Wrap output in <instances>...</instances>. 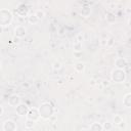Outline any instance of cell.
<instances>
[{
    "instance_id": "cell-19",
    "label": "cell",
    "mask_w": 131,
    "mask_h": 131,
    "mask_svg": "<svg viewBox=\"0 0 131 131\" xmlns=\"http://www.w3.org/2000/svg\"><path fill=\"white\" fill-rule=\"evenodd\" d=\"M102 126H103V130H111L112 127H113V123H111V122L107 121V122L103 123Z\"/></svg>"
},
{
    "instance_id": "cell-16",
    "label": "cell",
    "mask_w": 131,
    "mask_h": 131,
    "mask_svg": "<svg viewBox=\"0 0 131 131\" xmlns=\"http://www.w3.org/2000/svg\"><path fill=\"white\" fill-rule=\"evenodd\" d=\"M35 14H36V16L38 17L39 20H42V19L45 17V12H44V10H42V9H38V10H36Z\"/></svg>"
},
{
    "instance_id": "cell-10",
    "label": "cell",
    "mask_w": 131,
    "mask_h": 131,
    "mask_svg": "<svg viewBox=\"0 0 131 131\" xmlns=\"http://www.w3.org/2000/svg\"><path fill=\"white\" fill-rule=\"evenodd\" d=\"M90 131H103V126H102V124H100V123H98V122H93L90 126H89V128H88Z\"/></svg>"
},
{
    "instance_id": "cell-25",
    "label": "cell",
    "mask_w": 131,
    "mask_h": 131,
    "mask_svg": "<svg viewBox=\"0 0 131 131\" xmlns=\"http://www.w3.org/2000/svg\"><path fill=\"white\" fill-rule=\"evenodd\" d=\"M80 131H90L89 129H86V128H83V129H81Z\"/></svg>"
},
{
    "instance_id": "cell-4",
    "label": "cell",
    "mask_w": 131,
    "mask_h": 131,
    "mask_svg": "<svg viewBox=\"0 0 131 131\" xmlns=\"http://www.w3.org/2000/svg\"><path fill=\"white\" fill-rule=\"evenodd\" d=\"M27 119H30V120H33V121H38L41 117H40V114H39V110L36 108V107H31L26 116Z\"/></svg>"
},
{
    "instance_id": "cell-23",
    "label": "cell",
    "mask_w": 131,
    "mask_h": 131,
    "mask_svg": "<svg viewBox=\"0 0 131 131\" xmlns=\"http://www.w3.org/2000/svg\"><path fill=\"white\" fill-rule=\"evenodd\" d=\"M3 114H4V108H3V106L1 105V106H0V116L2 117V116H3Z\"/></svg>"
},
{
    "instance_id": "cell-13",
    "label": "cell",
    "mask_w": 131,
    "mask_h": 131,
    "mask_svg": "<svg viewBox=\"0 0 131 131\" xmlns=\"http://www.w3.org/2000/svg\"><path fill=\"white\" fill-rule=\"evenodd\" d=\"M28 21H29L30 24H37V23L40 21V20L38 19V17L36 16L35 13H31V14H29V16H28Z\"/></svg>"
},
{
    "instance_id": "cell-5",
    "label": "cell",
    "mask_w": 131,
    "mask_h": 131,
    "mask_svg": "<svg viewBox=\"0 0 131 131\" xmlns=\"http://www.w3.org/2000/svg\"><path fill=\"white\" fill-rule=\"evenodd\" d=\"M3 131H16V124L12 120H5L2 124Z\"/></svg>"
},
{
    "instance_id": "cell-24",
    "label": "cell",
    "mask_w": 131,
    "mask_h": 131,
    "mask_svg": "<svg viewBox=\"0 0 131 131\" xmlns=\"http://www.w3.org/2000/svg\"><path fill=\"white\" fill-rule=\"evenodd\" d=\"M19 39H20V38L14 37V38H13V40H14V43H19Z\"/></svg>"
},
{
    "instance_id": "cell-18",
    "label": "cell",
    "mask_w": 131,
    "mask_h": 131,
    "mask_svg": "<svg viewBox=\"0 0 131 131\" xmlns=\"http://www.w3.org/2000/svg\"><path fill=\"white\" fill-rule=\"evenodd\" d=\"M73 48H74V51H81L82 50V43L75 42L73 45Z\"/></svg>"
},
{
    "instance_id": "cell-15",
    "label": "cell",
    "mask_w": 131,
    "mask_h": 131,
    "mask_svg": "<svg viewBox=\"0 0 131 131\" xmlns=\"http://www.w3.org/2000/svg\"><path fill=\"white\" fill-rule=\"evenodd\" d=\"M84 69H85V66H84L83 62H77V63L75 64V70H76V72H78V73H82V72L84 71Z\"/></svg>"
},
{
    "instance_id": "cell-11",
    "label": "cell",
    "mask_w": 131,
    "mask_h": 131,
    "mask_svg": "<svg viewBox=\"0 0 131 131\" xmlns=\"http://www.w3.org/2000/svg\"><path fill=\"white\" fill-rule=\"evenodd\" d=\"M123 104L125 107H129L131 108V93H127L124 95L123 97Z\"/></svg>"
},
{
    "instance_id": "cell-27",
    "label": "cell",
    "mask_w": 131,
    "mask_h": 131,
    "mask_svg": "<svg viewBox=\"0 0 131 131\" xmlns=\"http://www.w3.org/2000/svg\"><path fill=\"white\" fill-rule=\"evenodd\" d=\"M128 25H129V27H131V19H129V21H128Z\"/></svg>"
},
{
    "instance_id": "cell-17",
    "label": "cell",
    "mask_w": 131,
    "mask_h": 131,
    "mask_svg": "<svg viewBox=\"0 0 131 131\" xmlns=\"http://www.w3.org/2000/svg\"><path fill=\"white\" fill-rule=\"evenodd\" d=\"M90 12H91V9L88 8V7H84V8H82V10H81V14H82L83 16H85V17H87V16L90 14Z\"/></svg>"
},
{
    "instance_id": "cell-26",
    "label": "cell",
    "mask_w": 131,
    "mask_h": 131,
    "mask_svg": "<svg viewBox=\"0 0 131 131\" xmlns=\"http://www.w3.org/2000/svg\"><path fill=\"white\" fill-rule=\"evenodd\" d=\"M90 82H91V85H94V80H93V79H91Z\"/></svg>"
},
{
    "instance_id": "cell-7",
    "label": "cell",
    "mask_w": 131,
    "mask_h": 131,
    "mask_svg": "<svg viewBox=\"0 0 131 131\" xmlns=\"http://www.w3.org/2000/svg\"><path fill=\"white\" fill-rule=\"evenodd\" d=\"M26 34H27V29H26V27H24V26H21V25H18V26H16V27L14 28V35H15V37H17V38H23V37L26 36Z\"/></svg>"
},
{
    "instance_id": "cell-12",
    "label": "cell",
    "mask_w": 131,
    "mask_h": 131,
    "mask_svg": "<svg viewBox=\"0 0 131 131\" xmlns=\"http://www.w3.org/2000/svg\"><path fill=\"white\" fill-rule=\"evenodd\" d=\"M122 123H123V118L120 115H115L113 118V124L117 126H121Z\"/></svg>"
},
{
    "instance_id": "cell-9",
    "label": "cell",
    "mask_w": 131,
    "mask_h": 131,
    "mask_svg": "<svg viewBox=\"0 0 131 131\" xmlns=\"http://www.w3.org/2000/svg\"><path fill=\"white\" fill-rule=\"evenodd\" d=\"M127 66V59L124 57H117L115 60V67L116 69H121L123 70Z\"/></svg>"
},
{
    "instance_id": "cell-6",
    "label": "cell",
    "mask_w": 131,
    "mask_h": 131,
    "mask_svg": "<svg viewBox=\"0 0 131 131\" xmlns=\"http://www.w3.org/2000/svg\"><path fill=\"white\" fill-rule=\"evenodd\" d=\"M20 103H21V101H20V97H19L18 95L12 94V95L9 96V98H8V104H9L10 106L16 107V106H18Z\"/></svg>"
},
{
    "instance_id": "cell-1",
    "label": "cell",
    "mask_w": 131,
    "mask_h": 131,
    "mask_svg": "<svg viewBox=\"0 0 131 131\" xmlns=\"http://www.w3.org/2000/svg\"><path fill=\"white\" fill-rule=\"evenodd\" d=\"M39 114H40V117L43 119V120H49L52 115L54 114V107L52 106V104L48 101H44L40 104L39 106Z\"/></svg>"
},
{
    "instance_id": "cell-14",
    "label": "cell",
    "mask_w": 131,
    "mask_h": 131,
    "mask_svg": "<svg viewBox=\"0 0 131 131\" xmlns=\"http://www.w3.org/2000/svg\"><path fill=\"white\" fill-rule=\"evenodd\" d=\"M36 122L33 121V120H30V119H26V122H25V128L27 129H32L34 126H35Z\"/></svg>"
},
{
    "instance_id": "cell-3",
    "label": "cell",
    "mask_w": 131,
    "mask_h": 131,
    "mask_svg": "<svg viewBox=\"0 0 131 131\" xmlns=\"http://www.w3.org/2000/svg\"><path fill=\"white\" fill-rule=\"evenodd\" d=\"M111 79L115 83H122L126 79V73L124 70L121 69H115L111 73Z\"/></svg>"
},
{
    "instance_id": "cell-22",
    "label": "cell",
    "mask_w": 131,
    "mask_h": 131,
    "mask_svg": "<svg viewBox=\"0 0 131 131\" xmlns=\"http://www.w3.org/2000/svg\"><path fill=\"white\" fill-rule=\"evenodd\" d=\"M101 84H102V86H103V87H108V86H110V84H111V82H110L108 80H103V81L101 82Z\"/></svg>"
},
{
    "instance_id": "cell-21",
    "label": "cell",
    "mask_w": 131,
    "mask_h": 131,
    "mask_svg": "<svg viewBox=\"0 0 131 131\" xmlns=\"http://www.w3.org/2000/svg\"><path fill=\"white\" fill-rule=\"evenodd\" d=\"M82 41H83V35H82V33H79V34L76 36V42L82 43Z\"/></svg>"
},
{
    "instance_id": "cell-20",
    "label": "cell",
    "mask_w": 131,
    "mask_h": 131,
    "mask_svg": "<svg viewBox=\"0 0 131 131\" xmlns=\"http://www.w3.org/2000/svg\"><path fill=\"white\" fill-rule=\"evenodd\" d=\"M60 68H61V63H60L59 61H54V62L52 63V69L55 70V71H56V70H59Z\"/></svg>"
},
{
    "instance_id": "cell-8",
    "label": "cell",
    "mask_w": 131,
    "mask_h": 131,
    "mask_svg": "<svg viewBox=\"0 0 131 131\" xmlns=\"http://www.w3.org/2000/svg\"><path fill=\"white\" fill-rule=\"evenodd\" d=\"M29 107H28V105L26 104V103H20L18 106H16L15 107V111H16V114L18 115V116H20V117H23V116H27V114H28V112H29Z\"/></svg>"
},
{
    "instance_id": "cell-2",
    "label": "cell",
    "mask_w": 131,
    "mask_h": 131,
    "mask_svg": "<svg viewBox=\"0 0 131 131\" xmlns=\"http://www.w3.org/2000/svg\"><path fill=\"white\" fill-rule=\"evenodd\" d=\"M12 13L8 9H1L0 10V23L2 27H7L12 21Z\"/></svg>"
}]
</instances>
